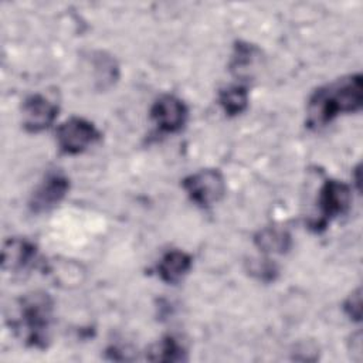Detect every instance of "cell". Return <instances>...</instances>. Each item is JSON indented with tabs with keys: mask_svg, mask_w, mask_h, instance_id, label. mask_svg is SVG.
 Segmentation results:
<instances>
[{
	"mask_svg": "<svg viewBox=\"0 0 363 363\" xmlns=\"http://www.w3.org/2000/svg\"><path fill=\"white\" fill-rule=\"evenodd\" d=\"M95 125L84 118L72 116L57 129V142L62 153L78 155L99 139Z\"/></svg>",
	"mask_w": 363,
	"mask_h": 363,
	"instance_id": "obj_5",
	"label": "cell"
},
{
	"mask_svg": "<svg viewBox=\"0 0 363 363\" xmlns=\"http://www.w3.org/2000/svg\"><path fill=\"white\" fill-rule=\"evenodd\" d=\"M68 190H69L68 177L60 172H52L34 190L28 201V207L35 214L50 211L64 200Z\"/></svg>",
	"mask_w": 363,
	"mask_h": 363,
	"instance_id": "obj_7",
	"label": "cell"
},
{
	"mask_svg": "<svg viewBox=\"0 0 363 363\" xmlns=\"http://www.w3.org/2000/svg\"><path fill=\"white\" fill-rule=\"evenodd\" d=\"M257 247L264 252L284 254L291 247V237L286 231L278 228H264L254 238Z\"/></svg>",
	"mask_w": 363,
	"mask_h": 363,
	"instance_id": "obj_11",
	"label": "cell"
},
{
	"mask_svg": "<svg viewBox=\"0 0 363 363\" xmlns=\"http://www.w3.org/2000/svg\"><path fill=\"white\" fill-rule=\"evenodd\" d=\"M58 115V106L44 95L34 94L26 98L21 106L23 126L26 130L37 133L52 125Z\"/></svg>",
	"mask_w": 363,
	"mask_h": 363,
	"instance_id": "obj_8",
	"label": "cell"
},
{
	"mask_svg": "<svg viewBox=\"0 0 363 363\" xmlns=\"http://www.w3.org/2000/svg\"><path fill=\"white\" fill-rule=\"evenodd\" d=\"M257 48L247 44V43H238L235 45V51L231 61V71L237 74L238 77H242L244 74L250 72V67H252L255 57H257Z\"/></svg>",
	"mask_w": 363,
	"mask_h": 363,
	"instance_id": "obj_14",
	"label": "cell"
},
{
	"mask_svg": "<svg viewBox=\"0 0 363 363\" xmlns=\"http://www.w3.org/2000/svg\"><path fill=\"white\" fill-rule=\"evenodd\" d=\"M191 268V257L180 250L166 252L157 264V275L163 282L177 284Z\"/></svg>",
	"mask_w": 363,
	"mask_h": 363,
	"instance_id": "obj_10",
	"label": "cell"
},
{
	"mask_svg": "<svg viewBox=\"0 0 363 363\" xmlns=\"http://www.w3.org/2000/svg\"><path fill=\"white\" fill-rule=\"evenodd\" d=\"M52 311L54 302L51 296L47 292L34 291L16 301L7 322L27 346L45 349L50 340Z\"/></svg>",
	"mask_w": 363,
	"mask_h": 363,
	"instance_id": "obj_2",
	"label": "cell"
},
{
	"mask_svg": "<svg viewBox=\"0 0 363 363\" xmlns=\"http://www.w3.org/2000/svg\"><path fill=\"white\" fill-rule=\"evenodd\" d=\"M182 186L190 200L200 207H210L225 193L223 174L216 169H203L183 179Z\"/></svg>",
	"mask_w": 363,
	"mask_h": 363,
	"instance_id": "obj_3",
	"label": "cell"
},
{
	"mask_svg": "<svg viewBox=\"0 0 363 363\" xmlns=\"http://www.w3.org/2000/svg\"><path fill=\"white\" fill-rule=\"evenodd\" d=\"M186 349L173 336L163 337L149 353L147 359L155 362H184L187 360Z\"/></svg>",
	"mask_w": 363,
	"mask_h": 363,
	"instance_id": "obj_13",
	"label": "cell"
},
{
	"mask_svg": "<svg viewBox=\"0 0 363 363\" xmlns=\"http://www.w3.org/2000/svg\"><path fill=\"white\" fill-rule=\"evenodd\" d=\"M150 118L162 132L174 133L179 132L187 121V106L180 98L166 94L153 102Z\"/></svg>",
	"mask_w": 363,
	"mask_h": 363,
	"instance_id": "obj_6",
	"label": "cell"
},
{
	"mask_svg": "<svg viewBox=\"0 0 363 363\" xmlns=\"http://www.w3.org/2000/svg\"><path fill=\"white\" fill-rule=\"evenodd\" d=\"M363 104V77L347 75L318 88L308 101V126L320 128L339 113L356 112Z\"/></svg>",
	"mask_w": 363,
	"mask_h": 363,
	"instance_id": "obj_1",
	"label": "cell"
},
{
	"mask_svg": "<svg viewBox=\"0 0 363 363\" xmlns=\"http://www.w3.org/2000/svg\"><path fill=\"white\" fill-rule=\"evenodd\" d=\"M37 258V247L28 240L10 238L1 251V268L11 274H20L30 268Z\"/></svg>",
	"mask_w": 363,
	"mask_h": 363,
	"instance_id": "obj_9",
	"label": "cell"
},
{
	"mask_svg": "<svg viewBox=\"0 0 363 363\" xmlns=\"http://www.w3.org/2000/svg\"><path fill=\"white\" fill-rule=\"evenodd\" d=\"M250 272L251 274H257L259 277V279L271 281L277 275V267L274 265V262H269L268 259L251 261Z\"/></svg>",
	"mask_w": 363,
	"mask_h": 363,
	"instance_id": "obj_15",
	"label": "cell"
},
{
	"mask_svg": "<svg viewBox=\"0 0 363 363\" xmlns=\"http://www.w3.org/2000/svg\"><path fill=\"white\" fill-rule=\"evenodd\" d=\"M352 201L350 187L337 180H326L322 186L318 197L319 217L311 223V227L315 231H320L326 224L349 210Z\"/></svg>",
	"mask_w": 363,
	"mask_h": 363,
	"instance_id": "obj_4",
	"label": "cell"
},
{
	"mask_svg": "<svg viewBox=\"0 0 363 363\" xmlns=\"http://www.w3.org/2000/svg\"><path fill=\"white\" fill-rule=\"evenodd\" d=\"M345 312L350 316V319L360 322L362 318V296H360V289L357 288L354 292L349 295V298L345 301L343 305Z\"/></svg>",
	"mask_w": 363,
	"mask_h": 363,
	"instance_id": "obj_16",
	"label": "cell"
},
{
	"mask_svg": "<svg viewBox=\"0 0 363 363\" xmlns=\"http://www.w3.org/2000/svg\"><path fill=\"white\" fill-rule=\"evenodd\" d=\"M218 104L228 116H234L245 111L248 105V92L241 85H231L220 91Z\"/></svg>",
	"mask_w": 363,
	"mask_h": 363,
	"instance_id": "obj_12",
	"label": "cell"
}]
</instances>
